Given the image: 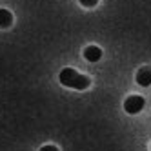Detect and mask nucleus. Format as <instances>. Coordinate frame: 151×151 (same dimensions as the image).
Wrapping results in <instances>:
<instances>
[{
  "mask_svg": "<svg viewBox=\"0 0 151 151\" xmlns=\"http://www.w3.org/2000/svg\"><path fill=\"white\" fill-rule=\"evenodd\" d=\"M58 80H60L62 86L71 88V89H86V88L91 84V78H89V77L80 75L78 71H75V69H71V68L62 69L60 75H58Z\"/></svg>",
  "mask_w": 151,
  "mask_h": 151,
  "instance_id": "nucleus-1",
  "label": "nucleus"
},
{
  "mask_svg": "<svg viewBox=\"0 0 151 151\" xmlns=\"http://www.w3.org/2000/svg\"><path fill=\"white\" fill-rule=\"evenodd\" d=\"M146 106V100L142 99V96H137V95H131L127 96L126 102H124V109L129 113V115H137L142 111V107Z\"/></svg>",
  "mask_w": 151,
  "mask_h": 151,
  "instance_id": "nucleus-2",
  "label": "nucleus"
},
{
  "mask_svg": "<svg viewBox=\"0 0 151 151\" xmlns=\"http://www.w3.org/2000/svg\"><path fill=\"white\" fill-rule=\"evenodd\" d=\"M84 58L88 62H99L102 58V49L96 47V46H89L84 49Z\"/></svg>",
  "mask_w": 151,
  "mask_h": 151,
  "instance_id": "nucleus-3",
  "label": "nucleus"
},
{
  "mask_svg": "<svg viewBox=\"0 0 151 151\" xmlns=\"http://www.w3.org/2000/svg\"><path fill=\"white\" fill-rule=\"evenodd\" d=\"M137 82L142 86V88H147L151 86V69L149 68H142L137 73Z\"/></svg>",
  "mask_w": 151,
  "mask_h": 151,
  "instance_id": "nucleus-4",
  "label": "nucleus"
},
{
  "mask_svg": "<svg viewBox=\"0 0 151 151\" xmlns=\"http://www.w3.org/2000/svg\"><path fill=\"white\" fill-rule=\"evenodd\" d=\"M13 24V15L7 9H0V29H6Z\"/></svg>",
  "mask_w": 151,
  "mask_h": 151,
  "instance_id": "nucleus-5",
  "label": "nucleus"
},
{
  "mask_svg": "<svg viewBox=\"0 0 151 151\" xmlns=\"http://www.w3.org/2000/svg\"><path fill=\"white\" fill-rule=\"evenodd\" d=\"M80 4L86 6V7H95L96 4H99V0H80Z\"/></svg>",
  "mask_w": 151,
  "mask_h": 151,
  "instance_id": "nucleus-6",
  "label": "nucleus"
},
{
  "mask_svg": "<svg viewBox=\"0 0 151 151\" xmlns=\"http://www.w3.org/2000/svg\"><path fill=\"white\" fill-rule=\"evenodd\" d=\"M40 151H58V149H57L55 146H44V147H42Z\"/></svg>",
  "mask_w": 151,
  "mask_h": 151,
  "instance_id": "nucleus-7",
  "label": "nucleus"
}]
</instances>
